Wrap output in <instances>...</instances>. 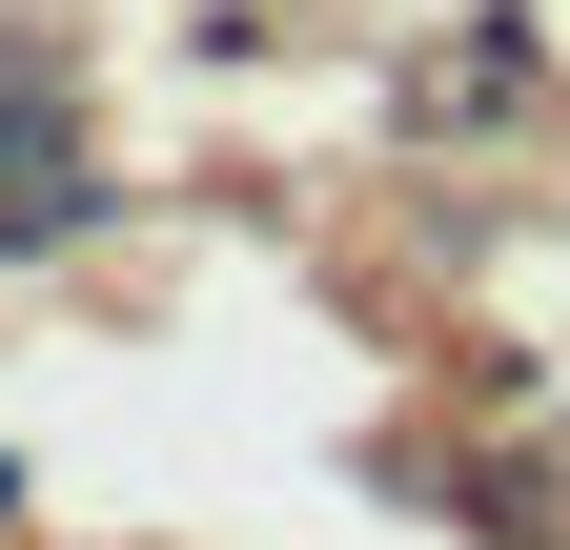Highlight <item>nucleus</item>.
<instances>
[{
	"label": "nucleus",
	"mask_w": 570,
	"mask_h": 550,
	"mask_svg": "<svg viewBox=\"0 0 570 550\" xmlns=\"http://www.w3.org/2000/svg\"><path fill=\"white\" fill-rule=\"evenodd\" d=\"M102 144H82V61L61 41H0V265H61L102 245Z\"/></svg>",
	"instance_id": "obj_1"
}]
</instances>
